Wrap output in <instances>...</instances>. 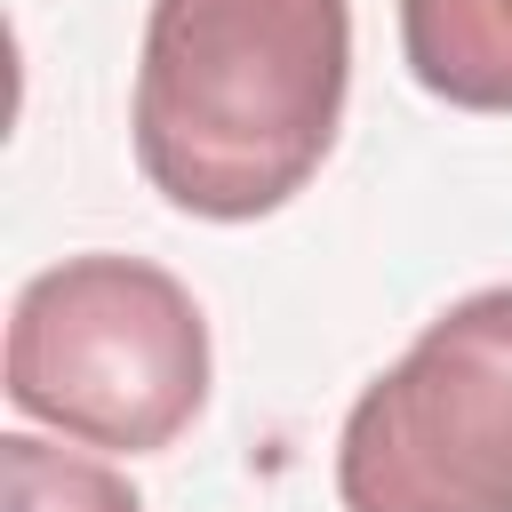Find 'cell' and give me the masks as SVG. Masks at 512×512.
Segmentation results:
<instances>
[{
	"label": "cell",
	"mask_w": 512,
	"mask_h": 512,
	"mask_svg": "<svg viewBox=\"0 0 512 512\" xmlns=\"http://www.w3.org/2000/svg\"><path fill=\"white\" fill-rule=\"evenodd\" d=\"M352 0H152L136 56V168L208 224L288 208L336 152Z\"/></svg>",
	"instance_id": "obj_1"
},
{
	"label": "cell",
	"mask_w": 512,
	"mask_h": 512,
	"mask_svg": "<svg viewBox=\"0 0 512 512\" xmlns=\"http://www.w3.org/2000/svg\"><path fill=\"white\" fill-rule=\"evenodd\" d=\"M8 400L80 448L160 456L208 408V320L144 256H64L16 288Z\"/></svg>",
	"instance_id": "obj_2"
},
{
	"label": "cell",
	"mask_w": 512,
	"mask_h": 512,
	"mask_svg": "<svg viewBox=\"0 0 512 512\" xmlns=\"http://www.w3.org/2000/svg\"><path fill=\"white\" fill-rule=\"evenodd\" d=\"M344 512H512V288H472L352 400Z\"/></svg>",
	"instance_id": "obj_3"
},
{
	"label": "cell",
	"mask_w": 512,
	"mask_h": 512,
	"mask_svg": "<svg viewBox=\"0 0 512 512\" xmlns=\"http://www.w3.org/2000/svg\"><path fill=\"white\" fill-rule=\"evenodd\" d=\"M408 80L456 112H512V0H400Z\"/></svg>",
	"instance_id": "obj_4"
},
{
	"label": "cell",
	"mask_w": 512,
	"mask_h": 512,
	"mask_svg": "<svg viewBox=\"0 0 512 512\" xmlns=\"http://www.w3.org/2000/svg\"><path fill=\"white\" fill-rule=\"evenodd\" d=\"M0 512H144V496L80 448H56L40 432L0 440Z\"/></svg>",
	"instance_id": "obj_5"
}]
</instances>
